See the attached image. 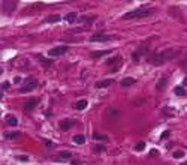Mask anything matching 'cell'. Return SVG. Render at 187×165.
<instances>
[{
  "label": "cell",
  "instance_id": "52a82bcc",
  "mask_svg": "<svg viewBox=\"0 0 187 165\" xmlns=\"http://www.w3.org/2000/svg\"><path fill=\"white\" fill-rule=\"evenodd\" d=\"M36 87H38V81L33 80V78H29V83H27L24 87L19 89V93H27V92H30V90H33V89H36Z\"/></svg>",
  "mask_w": 187,
  "mask_h": 165
},
{
  "label": "cell",
  "instance_id": "8992f818",
  "mask_svg": "<svg viewBox=\"0 0 187 165\" xmlns=\"http://www.w3.org/2000/svg\"><path fill=\"white\" fill-rule=\"evenodd\" d=\"M75 125H77V120H75V119H63V120L58 123V126H60L61 131H69L71 128H74Z\"/></svg>",
  "mask_w": 187,
  "mask_h": 165
},
{
  "label": "cell",
  "instance_id": "e0dca14e",
  "mask_svg": "<svg viewBox=\"0 0 187 165\" xmlns=\"http://www.w3.org/2000/svg\"><path fill=\"white\" fill-rule=\"evenodd\" d=\"M166 83H168L166 77H162V78L159 80V83H157L156 89H157V90H163V89H165V86H166Z\"/></svg>",
  "mask_w": 187,
  "mask_h": 165
},
{
  "label": "cell",
  "instance_id": "1f68e13d",
  "mask_svg": "<svg viewBox=\"0 0 187 165\" xmlns=\"http://www.w3.org/2000/svg\"><path fill=\"white\" fill-rule=\"evenodd\" d=\"M14 81H15L17 84H18V83H21V77H15V80H14Z\"/></svg>",
  "mask_w": 187,
  "mask_h": 165
},
{
  "label": "cell",
  "instance_id": "603a6c76",
  "mask_svg": "<svg viewBox=\"0 0 187 165\" xmlns=\"http://www.w3.org/2000/svg\"><path fill=\"white\" fill-rule=\"evenodd\" d=\"M145 149V143H144V141H141V143H138L136 146H135V150L136 152H141V150H144Z\"/></svg>",
  "mask_w": 187,
  "mask_h": 165
},
{
  "label": "cell",
  "instance_id": "5bb4252c",
  "mask_svg": "<svg viewBox=\"0 0 187 165\" xmlns=\"http://www.w3.org/2000/svg\"><path fill=\"white\" fill-rule=\"evenodd\" d=\"M38 104H39V101H38V99H30V101H27V102L24 104V110L30 111V110L36 108V105H38Z\"/></svg>",
  "mask_w": 187,
  "mask_h": 165
},
{
  "label": "cell",
  "instance_id": "277c9868",
  "mask_svg": "<svg viewBox=\"0 0 187 165\" xmlns=\"http://www.w3.org/2000/svg\"><path fill=\"white\" fill-rule=\"evenodd\" d=\"M121 63H123V57L121 56H114L108 60V65L111 66V71L112 72H117L120 68H121Z\"/></svg>",
  "mask_w": 187,
  "mask_h": 165
},
{
  "label": "cell",
  "instance_id": "ba28073f",
  "mask_svg": "<svg viewBox=\"0 0 187 165\" xmlns=\"http://www.w3.org/2000/svg\"><path fill=\"white\" fill-rule=\"evenodd\" d=\"M109 39H111V36H109V35H103V33L93 35V36L90 38L91 42H106V41H109Z\"/></svg>",
  "mask_w": 187,
  "mask_h": 165
},
{
  "label": "cell",
  "instance_id": "f1b7e54d",
  "mask_svg": "<svg viewBox=\"0 0 187 165\" xmlns=\"http://www.w3.org/2000/svg\"><path fill=\"white\" fill-rule=\"evenodd\" d=\"M6 89H9V83H3L2 84V90H6Z\"/></svg>",
  "mask_w": 187,
  "mask_h": 165
},
{
  "label": "cell",
  "instance_id": "9a60e30c",
  "mask_svg": "<svg viewBox=\"0 0 187 165\" xmlns=\"http://www.w3.org/2000/svg\"><path fill=\"white\" fill-rule=\"evenodd\" d=\"M87 99H79L77 104H75V110H78V111H82V110H85L87 108Z\"/></svg>",
  "mask_w": 187,
  "mask_h": 165
},
{
  "label": "cell",
  "instance_id": "9c48e42d",
  "mask_svg": "<svg viewBox=\"0 0 187 165\" xmlns=\"http://www.w3.org/2000/svg\"><path fill=\"white\" fill-rule=\"evenodd\" d=\"M17 8V3L15 2H2V9L3 12H11Z\"/></svg>",
  "mask_w": 187,
  "mask_h": 165
},
{
  "label": "cell",
  "instance_id": "6da1fadb",
  "mask_svg": "<svg viewBox=\"0 0 187 165\" xmlns=\"http://www.w3.org/2000/svg\"><path fill=\"white\" fill-rule=\"evenodd\" d=\"M175 54H177L175 50H163L160 53H151L148 56V62L154 66H159V65H163V63L175 59Z\"/></svg>",
  "mask_w": 187,
  "mask_h": 165
},
{
  "label": "cell",
  "instance_id": "5b68a950",
  "mask_svg": "<svg viewBox=\"0 0 187 165\" xmlns=\"http://www.w3.org/2000/svg\"><path fill=\"white\" fill-rule=\"evenodd\" d=\"M67 51V47L66 45H60V47H54L48 51V56L50 57H58V56H63L64 53Z\"/></svg>",
  "mask_w": 187,
  "mask_h": 165
},
{
  "label": "cell",
  "instance_id": "44dd1931",
  "mask_svg": "<svg viewBox=\"0 0 187 165\" xmlns=\"http://www.w3.org/2000/svg\"><path fill=\"white\" fill-rule=\"evenodd\" d=\"M60 20H61L60 15H50L48 18H46V21H48V23H58Z\"/></svg>",
  "mask_w": 187,
  "mask_h": 165
},
{
  "label": "cell",
  "instance_id": "d6a6232c",
  "mask_svg": "<svg viewBox=\"0 0 187 165\" xmlns=\"http://www.w3.org/2000/svg\"><path fill=\"white\" fill-rule=\"evenodd\" d=\"M45 144H46V146H48V147H51V146H53V143H51V141H48V140H46V141H45Z\"/></svg>",
  "mask_w": 187,
  "mask_h": 165
},
{
  "label": "cell",
  "instance_id": "2e32d148",
  "mask_svg": "<svg viewBox=\"0 0 187 165\" xmlns=\"http://www.w3.org/2000/svg\"><path fill=\"white\" fill-rule=\"evenodd\" d=\"M6 123H8L9 126L15 128V126L18 125V119H17V117H14V116H6Z\"/></svg>",
  "mask_w": 187,
  "mask_h": 165
},
{
  "label": "cell",
  "instance_id": "d4e9b609",
  "mask_svg": "<svg viewBox=\"0 0 187 165\" xmlns=\"http://www.w3.org/2000/svg\"><path fill=\"white\" fill-rule=\"evenodd\" d=\"M93 138H95V140H106V135H102V134L95 132V134H93Z\"/></svg>",
  "mask_w": 187,
  "mask_h": 165
},
{
  "label": "cell",
  "instance_id": "7402d4cb",
  "mask_svg": "<svg viewBox=\"0 0 187 165\" xmlns=\"http://www.w3.org/2000/svg\"><path fill=\"white\" fill-rule=\"evenodd\" d=\"M19 137V132H6L5 134V138H18Z\"/></svg>",
  "mask_w": 187,
  "mask_h": 165
},
{
  "label": "cell",
  "instance_id": "30bf717a",
  "mask_svg": "<svg viewBox=\"0 0 187 165\" xmlns=\"http://www.w3.org/2000/svg\"><path fill=\"white\" fill-rule=\"evenodd\" d=\"M38 60L42 63L43 68H50V66L53 65V59H51V57H50V59H46V57H43V56L39 54V56H38Z\"/></svg>",
  "mask_w": 187,
  "mask_h": 165
},
{
  "label": "cell",
  "instance_id": "8fae6325",
  "mask_svg": "<svg viewBox=\"0 0 187 165\" xmlns=\"http://www.w3.org/2000/svg\"><path fill=\"white\" fill-rule=\"evenodd\" d=\"M106 54H111V50H100V51H91V57L93 59H100Z\"/></svg>",
  "mask_w": 187,
  "mask_h": 165
},
{
  "label": "cell",
  "instance_id": "83f0119b",
  "mask_svg": "<svg viewBox=\"0 0 187 165\" xmlns=\"http://www.w3.org/2000/svg\"><path fill=\"white\" fill-rule=\"evenodd\" d=\"M95 150H96V152H103V150H105V147H103V146H96V147H95Z\"/></svg>",
  "mask_w": 187,
  "mask_h": 165
},
{
  "label": "cell",
  "instance_id": "836d02e7",
  "mask_svg": "<svg viewBox=\"0 0 187 165\" xmlns=\"http://www.w3.org/2000/svg\"><path fill=\"white\" fill-rule=\"evenodd\" d=\"M184 86H187V77L184 78Z\"/></svg>",
  "mask_w": 187,
  "mask_h": 165
},
{
  "label": "cell",
  "instance_id": "d6986e66",
  "mask_svg": "<svg viewBox=\"0 0 187 165\" xmlns=\"http://www.w3.org/2000/svg\"><path fill=\"white\" fill-rule=\"evenodd\" d=\"M174 92H175L177 96H184V95H186V89H184L183 86H177V87L174 89Z\"/></svg>",
  "mask_w": 187,
  "mask_h": 165
},
{
  "label": "cell",
  "instance_id": "4fadbf2b",
  "mask_svg": "<svg viewBox=\"0 0 187 165\" xmlns=\"http://www.w3.org/2000/svg\"><path fill=\"white\" fill-rule=\"evenodd\" d=\"M136 83V80L135 78H132V77H127V78H123L121 80V87H130V86H133Z\"/></svg>",
  "mask_w": 187,
  "mask_h": 165
},
{
  "label": "cell",
  "instance_id": "7a4b0ae2",
  "mask_svg": "<svg viewBox=\"0 0 187 165\" xmlns=\"http://www.w3.org/2000/svg\"><path fill=\"white\" fill-rule=\"evenodd\" d=\"M153 9L151 8H147V6H141V8H136L127 14L123 15V20H136V18H144V17H148L151 15Z\"/></svg>",
  "mask_w": 187,
  "mask_h": 165
},
{
  "label": "cell",
  "instance_id": "4dcf8cb0",
  "mask_svg": "<svg viewBox=\"0 0 187 165\" xmlns=\"http://www.w3.org/2000/svg\"><path fill=\"white\" fill-rule=\"evenodd\" d=\"M18 159H19V161H27L29 158H27V156H18Z\"/></svg>",
  "mask_w": 187,
  "mask_h": 165
},
{
  "label": "cell",
  "instance_id": "3957f363",
  "mask_svg": "<svg viewBox=\"0 0 187 165\" xmlns=\"http://www.w3.org/2000/svg\"><path fill=\"white\" fill-rule=\"evenodd\" d=\"M147 53H148V44H141L138 47V50H135L132 53V60L139 62V59H141L142 56H147Z\"/></svg>",
  "mask_w": 187,
  "mask_h": 165
},
{
  "label": "cell",
  "instance_id": "ac0fdd59",
  "mask_svg": "<svg viewBox=\"0 0 187 165\" xmlns=\"http://www.w3.org/2000/svg\"><path fill=\"white\" fill-rule=\"evenodd\" d=\"M72 141H74L75 144H84L85 143V137L84 135H74Z\"/></svg>",
  "mask_w": 187,
  "mask_h": 165
},
{
  "label": "cell",
  "instance_id": "cb8c5ba5",
  "mask_svg": "<svg viewBox=\"0 0 187 165\" xmlns=\"http://www.w3.org/2000/svg\"><path fill=\"white\" fill-rule=\"evenodd\" d=\"M71 156H72V153H71V152H61L58 158H60V159H69Z\"/></svg>",
  "mask_w": 187,
  "mask_h": 165
},
{
  "label": "cell",
  "instance_id": "e575fe53",
  "mask_svg": "<svg viewBox=\"0 0 187 165\" xmlns=\"http://www.w3.org/2000/svg\"><path fill=\"white\" fill-rule=\"evenodd\" d=\"M181 165H187V162H184V164H181Z\"/></svg>",
  "mask_w": 187,
  "mask_h": 165
},
{
  "label": "cell",
  "instance_id": "4316f807",
  "mask_svg": "<svg viewBox=\"0 0 187 165\" xmlns=\"http://www.w3.org/2000/svg\"><path fill=\"white\" fill-rule=\"evenodd\" d=\"M169 134H171L169 131H165V132H163V134L160 135V140H165V138H168V137H169Z\"/></svg>",
  "mask_w": 187,
  "mask_h": 165
},
{
  "label": "cell",
  "instance_id": "ffe728a7",
  "mask_svg": "<svg viewBox=\"0 0 187 165\" xmlns=\"http://www.w3.org/2000/svg\"><path fill=\"white\" fill-rule=\"evenodd\" d=\"M64 20H66L67 23H74V21L77 20V14H75V12H69V14L64 17Z\"/></svg>",
  "mask_w": 187,
  "mask_h": 165
},
{
  "label": "cell",
  "instance_id": "7c38bea8",
  "mask_svg": "<svg viewBox=\"0 0 187 165\" xmlns=\"http://www.w3.org/2000/svg\"><path fill=\"white\" fill-rule=\"evenodd\" d=\"M111 84H112V80H111V78H106V80L97 81L95 86H96V89H105V87H109Z\"/></svg>",
  "mask_w": 187,
  "mask_h": 165
},
{
  "label": "cell",
  "instance_id": "f546056e",
  "mask_svg": "<svg viewBox=\"0 0 187 165\" xmlns=\"http://www.w3.org/2000/svg\"><path fill=\"white\" fill-rule=\"evenodd\" d=\"M150 155H151V156H156V155H159V152H157L156 149H153V150L150 152Z\"/></svg>",
  "mask_w": 187,
  "mask_h": 165
},
{
  "label": "cell",
  "instance_id": "484cf974",
  "mask_svg": "<svg viewBox=\"0 0 187 165\" xmlns=\"http://www.w3.org/2000/svg\"><path fill=\"white\" fill-rule=\"evenodd\" d=\"M183 156H184V152H181V150H178V152L174 153V158H175V159H181Z\"/></svg>",
  "mask_w": 187,
  "mask_h": 165
}]
</instances>
